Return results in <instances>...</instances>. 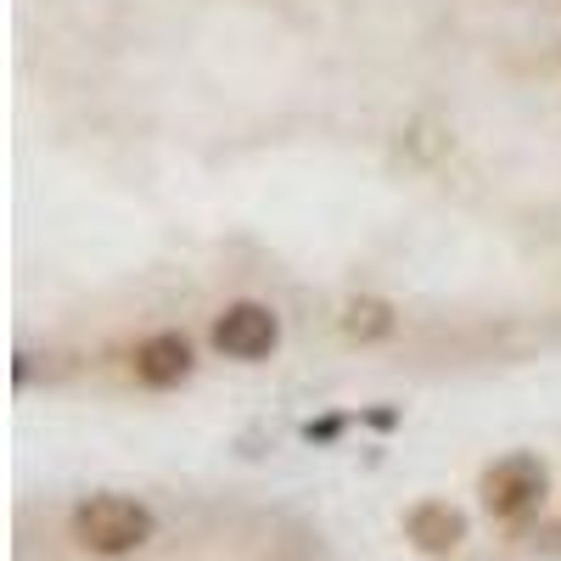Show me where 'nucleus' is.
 I'll use <instances>...</instances> for the list:
<instances>
[{
  "mask_svg": "<svg viewBox=\"0 0 561 561\" xmlns=\"http://www.w3.org/2000/svg\"><path fill=\"white\" fill-rule=\"evenodd\" d=\"M404 539H410L421 556L444 561V556H455V550L466 545V517H460L449 500H421V505L404 511Z\"/></svg>",
  "mask_w": 561,
  "mask_h": 561,
  "instance_id": "5",
  "label": "nucleus"
},
{
  "mask_svg": "<svg viewBox=\"0 0 561 561\" xmlns=\"http://www.w3.org/2000/svg\"><path fill=\"white\" fill-rule=\"evenodd\" d=\"M478 494H483L489 517H505V523L528 517V511L545 500V466L534 455H505L478 478Z\"/></svg>",
  "mask_w": 561,
  "mask_h": 561,
  "instance_id": "3",
  "label": "nucleus"
},
{
  "mask_svg": "<svg viewBox=\"0 0 561 561\" xmlns=\"http://www.w3.org/2000/svg\"><path fill=\"white\" fill-rule=\"evenodd\" d=\"M343 427H348L343 415H325V421H309V427H304V438H309V444H332Z\"/></svg>",
  "mask_w": 561,
  "mask_h": 561,
  "instance_id": "7",
  "label": "nucleus"
},
{
  "mask_svg": "<svg viewBox=\"0 0 561 561\" xmlns=\"http://www.w3.org/2000/svg\"><path fill=\"white\" fill-rule=\"evenodd\" d=\"M129 370H135V382H140V388H152V393L180 388V382L197 370L192 337H180V332H152V337H140L135 354H129Z\"/></svg>",
  "mask_w": 561,
  "mask_h": 561,
  "instance_id": "4",
  "label": "nucleus"
},
{
  "mask_svg": "<svg viewBox=\"0 0 561 561\" xmlns=\"http://www.w3.org/2000/svg\"><path fill=\"white\" fill-rule=\"evenodd\" d=\"M337 325H343V337H348V343L370 348V343H388V337L399 332V314H393V304H388V298L359 293V298H348V304H343Z\"/></svg>",
  "mask_w": 561,
  "mask_h": 561,
  "instance_id": "6",
  "label": "nucleus"
},
{
  "mask_svg": "<svg viewBox=\"0 0 561 561\" xmlns=\"http://www.w3.org/2000/svg\"><path fill=\"white\" fill-rule=\"evenodd\" d=\"M68 534H73L79 550L113 561V556H135L140 545H152L158 517H152V505H140L129 494H90V500L73 505Z\"/></svg>",
  "mask_w": 561,
  "mask_h": 561,
  "instance_id": "1",
  "label": "nucleus"
},
{
  "mask_svg": "<svg viewBox=\"0 0 561 561\" xmlns=\"http://www.w3.org/2000/svg\"><path fill=\"white\" fill-rule=\"evenodd\" d=\"M365 421H370V427H377V433H393V427H399V410H370Z\"/></svg>",
  "mask_w": 561,
  "mask_h": 561,
  "instance_id": "8",
  "label": "nucleus"
},
{
  "mask_svg": "<svg viewBox=\"0 0 561 561\" xmlns=\"http://www.w3.org/2000/svg\"><path fill=\"white\" fill-rule=\"evenodd\" d=\"M214 348L225 354V359H242V365H259V359H270L275 354V343H280V314L270 309V304H259V298H237V304H225L219 314H214Z\"/></svg>",
  "mask_w": 561,
  "mask_h": 561,
  "instance_id": "2",
  "label": "nucleus"
}]
</instances>
